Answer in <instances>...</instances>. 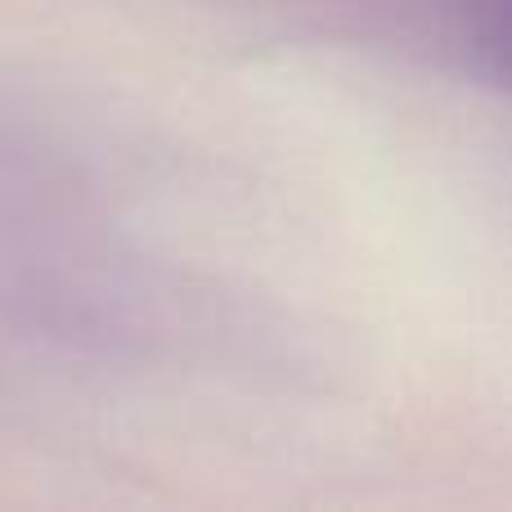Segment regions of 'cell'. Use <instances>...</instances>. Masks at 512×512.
Wrapping results in <instances>:
<instances>
[{"label": "cell", "instance_id": "cell-1", "mask_svg": "<svg viewBox=\"0 0 512 512\" xmlns=\"http://www.w3.org/2000/svg\"><path fill=\"white\" fill-rule=\"evenodd\" d=\"M477 32H481V50H486V59L512 81V0L490 5L486 14H481Z\"/></svg>", "mask_w": 512, "mask_h": 512}]
</instances>
